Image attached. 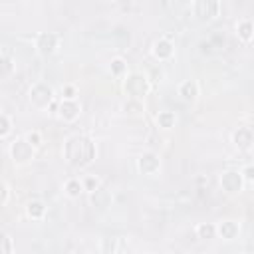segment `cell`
Segmentation results:
<instances>
[{
    "mask_svg": "<svg viewBox=\"0 0 254 254\" xmlns=\"http://www.w3.org/2000/svg\"><path fill=\"white\" fill-rule=\"evenodd\" d=\"M64 155L72 167H85L95 159V145L87 135H72L64 143Z\"/></svg>",
    "mask_w": 254,
    "mask_h": 254,
    "instance_id": "cell-1",
    "label": "cell"
},
{
    "mask_svg": "<svg viewBox=\"0 0 254 254\" xmlns=\"http://www.w3.org/2000/svg\"><path fill=\"white\" fill-rule=\"evenodd\" d=\"M125 91H127L131 97H141V95H145V93L149 91V80H147L143 74L133 72V74H129L127 80H125Z\"/></svg>",
    "mask_w": 254,
    "mask_h": 254,
    "instance_id": "cell-2",
    "label": "cell"
},
{
    "mask_svg": "<svg viewBox=\"0 0 254 254\" xmlns=\"http://www.w3.org/2000/svg\"><path fill=\"white\" fill-rule=\"evenodd\" d=\"M54 97V91L48 84H34L32 89H30V101L36 106V108H48L50 101Z\"/></svg>",
    "mask_w": 254,
    "mask_h": 254,
    "instance_id": "cell-3",
    "label": "cell"
},
{
    "mask_svg": "<svg viewBox=\"0 0 254 254\" xmlns=\"http://www.w3.org/2000/svg\"><path fill=\"white\" fill-rule=\"evenodd\" d=\"M10 155L16 163H28L34 157V147L26 139H16L10 145Z\"/></svg>",
    "mask_w": 254,
    "mask_h": 254,
    "instance_id": "cell-4",
    "label": "cell"
},
{
    "mask_svg": "<svg viewBox=\"0 0 254 254\" xmlns=\"http://www.w3.org/2000/svg\"><path fill=\"white\" fill-rule=\"evenodd\" d=\"M58 44H60V36H58V34H52V32L40 34V36H38V42H36L40 54H52L54 50L58 48Z\"/></svg>",
    "mask_w": 254,
    "mask_h": 254,
    "instance_id": "cell-5",
    "label": "cell"
},
{
    "mask_svg": "<svg viewBox=\"0 0 254 254\" xmlns=\"http://www.w3.org/2000/svg\"><path fill=\"white\" fill-rule=\"evenodd\" d=\"M137 167H139V171L143 175H153V173L159 171L161 161H159V157L155 153H143L139 157V161H137Z\"/></svg>",
    "mask_w": 254,
    "mask_h": 254,
    "instance_id": "cell-6",
    "label": "cell"
},
{
    "mask_svg": "<svg viewBox=\"0 0 254 254\" xmlns=\"http://www.w3.org/2000/svg\"><path fill=\"white\" fill-rule=\"evenodd\" d=\"M221 185L226 193H238L242 189V177L236 171H226L221 175Z\"/></svg>",
    "mask_w": 254,
    "mask_h": 254,
    "instance_id": "cell-7",
    "label": "cell"
},
{
    "mask_svg": "<svg viewBox=\"0 0 254 254\" xmlns=\"http://www.w3.org/2000/svg\"><path fill=\"white\" fill-rule=\"evenodd\" d=\"M60 117L64 121H74L78 115H80V104L76 99H64L60 104V110H58Z\"/></svg>",
    "mask_w": 254,
    "mask_h": 254,
    "instance_id": "cell-8",
    "label": "cell"
},
{
    "mask_svg": "<svg viewBox=\"0 0 254 254\" xmlns=\"http://www.w3.org/2000/svg\"><path fill=\"white\" fill-rule=\"evenodd\" d=\"M219 8L221 6H219V2H215V0H198V2L195 4V12L200 18H213V16H217Z\"/></svg>",
    "mask_w": 254,
    "mask_h": 254,
    "instance_id": "cell-9",
    "label": "cell"
},
{
    "mask_svg": "<svg viewBox=\"0 0 254 254\" xmlns=\"http://www.w3.org/2000/svg\"><path fill=\"white\" fill-rule=\"evenodd\" d=\"M234 145L242 151H248L252 147V129L250 127H240L234 133Z\"/></svg>",
    "mask_w": 254,
    "mask_h": 254,
    "instance_id": "cell-10",
    "label": "cell"
},
{
    "mask_svg": "<svg viewBox=\"0 0 254 254\" xmlns=\"http://www.w3.org/2000/svg\"><path fill=\"white\" fill-rule=\"evenodd\" d=\"M173 52H175V50H173V44L169 40H159L153 46V56L157 60H169L173 56Z\"/></svg>",
    "mask_w": 254,
    "mask_h": 254,
    "instance_id": "cell-11",
    "label": "cell"
},
{
    "mask_svg": "<svg viewBox=\"0 0 254 254\" xmlns=\"http://www.w3.org/2000/svg\"><path fill=\"white\" fill-rule=\"evenodd\" d=\"M217 232H219L223 238L232 240V238H236V234H238V225L232 223V221H225V223H221V225L217 226Z\"/></svg>",
    "mask_w": 254,
    "mask_h": 254,
    "instance_id": "cell-12",
    "label": "cell"
},
{
    "mask_svg": "<svg viewBox=\"0 0 254 254\" xmlns=\"http://www.w3.org/2000/svg\"><path fill=\"white\" fill-rule=\"evenodd\" d=\"M179 93L187 99V101H193L197 95H198V85L193 82V80H189V82H185V84H181V87H179Z\"/></svg>",
    "mask_w": 254,
    "mask_h": 254,
    "instance_id": "cell-13",
    "label": "cell"
},
{
    "mask_svg": "<svg viewBox=\"0 0 254 254\" xmlns=\"http://www.w3.org/2000/svg\"><path fill=\"white\" fill-rule=\"evenodd\" d=\"M110 200H112V197H110V193L106 191V189H97V191H93L91 193V202L95 207H108L110 205Z\"/></svg>",
    "mask_w": 254,
    "mask_h": 254,
    "instance_id": "cell-14",
    "label": "cell"
},
{
    "mask_svg": "<svg viewBox=\"0 0 254 254\" xmlns=\"http://www.w3.org/2000/svg\"><path fill=\"white\" fill-rule=\"evenodd\" d=\"M26 213H28L30 219H42L44 213H46V207H44V202H40V200H32V202H28Z\"/></svg>",
    "mask_w": 254,
    "mask_h": 254,
    "instance_id": "cell-15",
    "label": "cell"
},
{
    "mask_svg": "<svg viewBox=\"0 0 254 254\" xmlns=\"http://www.w3.org/2000/svg\"><path fill=\"white\" fill-rule=\"evenodd\" d=\"M197 234H198V238H205V240H209V238H215V234H217V226L215 225H198L197 226Z\"/></svg>",
    "mask_w": 254,
    "mask_h": 254,
    "instance_id": "cell-16",
    "label": "cell"
},
{
    "mask_svg": "<svg viewBox=\"0 0 254 254\" xmlns=\"http://www.w3.org/2000/svg\"><path fill=\"white\" fill-rule=\"evenodd\" d=\"M157 121H159V127L171 129V127L175 125V113H173V112H161L159 117H157Z\"/></svg>",
    "mask_w": 254,
    "mask_h": 254,
    "instance_id": "cell-17",
    "label": "cell"
},
{
    "mask_svg": "<svg viewBox=\"0 0 254 254\" xmlns=\"http://www.w3.org/2000/svg\"><path fill=\"white\" fill-rule=\"evenodd\" d=\"M82 191H84V187H82V183H80L78 179H70V181L66 183V193H68V197L76 198V197L82 195Z\"/></svg>",
    "mask_w": 254,
    "mask_h": 254,
    "instance_id": "cell-18",
    "label": "cell"
},
{
    "mask_svg": "<svg viewBox=\"0 0 254 254\" xmlns=\"http://www.w3.org/2000/svg\"><path fill=\"white\" fill-rule=\"evenodd\" d=\"M238 36L244 40V42H250L252 40V22L250 20H242L238 24Z\"/></svg>",
    "mask_w": 254,
    "mask_h": 254,
    "instance_id": "cell-19",
    "label": "cell"
},
{
    "mask_svg": "<svg viewBox=\"0 0 254 254\" xmlns=\"http://www.w3.org/2000/svg\"><path fill=\"white\" fill-rule=\"evenodd\" d=\"M12 238L6 232H0V254H12Z\"/></svg>",
    "mask_w": 254,
    "mask_h": 254,
    "instance_id": "cell-20",
    "label": "cell"
},
{
    "mask_svg": "<svg viewBox=\"0 0 254 254\" xmlns=\"http://www.w3.org/2000/svg\"><path fill=\"white\" fill-rule=\"evenodd\" d=\"M12 72H14L12 60L6 58V56H2V58H0V78H6V76H10Z\"/></svg>",
    "mask_w": 254,
    "mask_h": 254,
    "instance_id": "cell-21",
    "label": "cell"
},
{
    "mask_svg": "<svg viewBox=\"0 0 254 254\" xmlns=\"http://www.w3.org/2000/svg\"><path fill=\"white\" fill-rule=\"evenodd\" d=\"M82 187H84V191H89V193H93V191H97L99 189V181L95 179V177H85L84 179V183H82Z\"/></svg>",
    "mask_w": 254,
    "mask_h": 254,
    "instance_id": "cell-22",
    "label": "cell"
},
{
    "mask_svg": "<svg viewBox=\"0 0 254 254\" xmlns=\"http://www.w3.org/2000/svg\"><path fill=\"white\" fill-rule=\"evenodd\" d=\"M125 70H127V66H125V62H123L121 58H115V60L112 62V72H113L115 76H121Z\"/></svg>",
    "mask_w": 254,
    "mask_h": 254,
    "instance_id": "cell-23",
    "label": "cell"
},
{
    "mask_svg": "<svg viewBox=\"0 0 254 254\" xmlns=\"http://www.w3.org/2000/svg\"><path fill=\"white\" fill-rule=\"evenodd\" d=\"M8 133H10V119L0 113V137H4Z\"/></svg>",
    "mask_w": 254,
    "mask_h": 254,
    "instance_id": "cell-24",
    "label": "cell"
},
{
    "mask_svg": "<svg viewBox=\"0 0 254 254\" xmlns=\"http://www.w3.org/2000/svg\"><path fill=\"white\" fill-rule=\"evenodd\" d=\"M26 141L34 147V145H40V143H42V137H40V133H38V131H32V133H28Z\"/></svg>",
    "mask_w": 254,
    "mask_h": 254,
    "instance_id": "cell-25",
    "label": "cell"
},
{
    "mask_svg": "<svg viewBox=\"0 0 254 254\" xmlns=\"http://www.w3.org/2000/svg\"><path fill=\"white\" fill-rule=\"evenodd\" d=\"M6 198H8V189H6V185L2 181H0V205H4Z\"/></svg>",
    "mask_w": 254,
    "mask_h": 254,
    "instance_id": "cell-26",
    "label": "cell"
},
{
    "mask_svg": "<svg viewBox=\"0 0 254 254\" xmlns=\"http://www.w3.org/2000/svg\"><path fill=\"white\" fill-rule=\"evenodd\" d=\"M76 97V87L74 85H66L64 87V99H74Z\"/></svg>",
    "mask_w": 254,
    "mask_h": 254,
    "instance_id": "cell-27",
    "label": "cell"
},
{
    "mask_svg": "<svg viewBox=\"0 0 254 254\" xmlns=\"http://www.w3.org/2000/svg\"><path fill=\"white\" fill-rule=\"evenodd\" d=\"M244 177H246L248 181H252V179H254V169H252V165H248V167L244 169Z\"/></svg>",
    "mask_w": 254,
    "mask_h": 254,
    "instance_id": "cell-28",
    "label": "cell"
},
{
    "mask_svg": "<svg viewBox=\"0 0 254 254\" xmlns=\"http://www.w3.org/2000/svg\"><path fill=\"white\" fill-rule=\"evenodd\" d=\"M76 254H87V252H76Z\"/></svg>",
    "mask_w": 254,
    "mask_h": 254,
    "instance_id": "cell-29",
    "label": "cell"
}]
</instances>
